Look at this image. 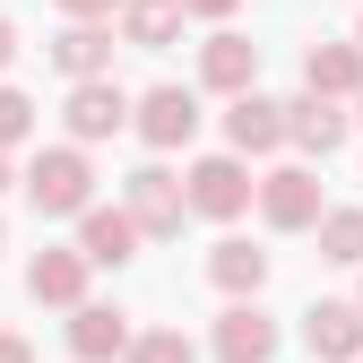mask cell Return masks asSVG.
Listing matches in <instances>:
<instances>
[{
    "label": "cell",
    "instance_id": "277c9868",
    "mask_svg": "<svg viewBox=\"0 0 363 363\" xmlns=\"http://www.w3.org/2000/svg\"><path fill=\"white\" fill-rule=\"evenodd\" d=\"M199 86H147V96H130V130H139V139H147V156H173V147H191L199 139Z\"/></svg>",
    "mask_w": 363,
    "mask_h": 363
},
{
    "label": "cell",
    "instance_id": "7402d4cb",
    "mask_svg": "<svg viewBox=\"0 0 363 363\" xmlns=\"http://www.w3.org/2000/svg\"><path fill=\"white\" fill-rule=\"evenodd\" d=\"M242 0H182V18H208V26H234Z\"/></svg>",
    "mask_w": 363,
    "mask_h": 363
},
{
    "label": "cell",
    "instance_id": "6da1fadb",
    "mask_svg": "<svg viewBox=\"0 0 363 363\" xmlns=\"http://www.w3.org/2000/svg\"><path fill=\"white\" fill-rule=\"evenodd\" d=\"M251 208H259V225L268 234H311V216H320L329 199H320V164H268L259 182H251Z\"/></svg>",
    "mask_w": 363,
    "mask_h": 363
},
{
    "label": "cell",
    "instance_id": "8fae6325",
    "mask_svg": "<svg viewBox=\"0 0 363 363\" xmlns=\"http://www.w3.org/2000/svg\"><path fill=\"white\" fill-rule=\"evenodd\" d=\"M86 277H96V268H86V251H78V242H43V251L26 259V294H35L43 311L86 303Z\"/></svg>",
    "mask_w": 363,
    "mask_h": 363
},
{
    "label": "cell",
    "instance_id": "8992f818",
    "mask_svg": "<svg viewBox=\"0 0 363 363\" xmlns=\"http://www.w3.org/2000/svg\"><path fill=\"white\" fill-rule=\"evenodd\" d=\"M121 208H130V225H139L147 242H164V234H182V216H191V208H182V173H173L164 156H147L139 173L121 182Z\"/></svg>",
    "mask_w": 363,
    "mask_h": 363
},
{
    "label": "cell",
    "instance_id": "e0dca14e",
    "mask_svg": "<svg viewBox=\"0 0 363 363\" xmlns=\"http://www.w3.org/2000/svg\"><path fill=\"white\" fill-rule=\"evenodd\" d=\"M208 286H216V294H259V286H268V251L242 242V234H216V242H208Z\"/></svg>",
    "mask_w": 363,
    "mask_h": 363
},
{
    "label": "cell",
    "instance_id": "484cf974",
    "mask_svg": "<svg viewBox=\"0 0 363 363\" xmlns=\"http://www.w3.org/2000/svg\"><path fill=\"white\" fill-rule=\"evenodd\" d=\"M9 182H18V164H9V147H0V191H9Z\"/></svg>",
    "mask_w": 363,
    "mask_h": 363
},
{
    "label": "cell",
    "instance_id": "5b68a950",
    "mask_svg": "<svg viewBox=\"0 0 363 363\" xmlns=\"http://www.w3.org/2000/svg\"><path fill=\"white\" fill-rule=\"evenodd\" d=\"M61 130L78 147H104V139H121L130 130V86L104 69V78H69V104H61Z\"/></svg>",
    "mask_w": 363,
    "mask_h": 363
},
{
    "label": "cell",
    "instance_id": "7a4b0ae2",
    "mask_svg": "<svg viewBox=\"0 0 363 363\" xmlns=\"http://www.w3.org/2000/svg\"><path fill=\"white\" fill-rule=\"evenodd\" d=\"M251 156H234V147H225V156H199L191 173H182V208H191V216H208V225H234V216H251Z\"/></svg>",
    "mask_w": 363,
    "mask_h": 363
},
{
    "label": "cell",
    "instance_id": "ac0fdd59",
    "mask_svg": "<svg viewBox=\"0 0 363 363\" xmlns=\"http://www.w3.org/2000/svg\"><path fill=\"white\" fill-rule=\"evenodd\" d=\"M121 43L130 52H173L182 43V0H121Z\"/></svg>",
    "mask_w": 363,
    "mask_h": 363
},
{
    "label": "cell",
    "instance_id": "7c38bea8",
    "mask_svg": "<svg viewBox=\"0 0 363 363\" xmlns=\"http://www.w3.org/2000/svg\"><path fill=\"white\" fill-rule=\"evenodd\" d=\"M242 86H259V43L234 35V26H216L199 43V96H242Z\"/></svg>",
    "mask_w": 363,
    "mask_h": 363
},
{
    "label": "cell",
    "instance_id": "3957f363",
    "mask_svg": "<svg viewBox=\"0 0 363 363\" xmlns=\"http://www.w3.org/2000/svg\"><path fill=\"white\" fill-rule=\"evenodd\" d=\"M26 199H35V216H78L86 199H96V164H86V147L78 139H61V147H43L26 173Z\"/></svg>",
    "mask_w": 363,
    "mask_h": 363
},
{
    "label": "cell",
    "instance_id": "d6986e66",
    "mask_svg": "<svg viewBox=\"0 0 363 363\" xmlns=\"http://www.w3.org/2000/svg\"><path fill=\"white\" fill-rule=\"evenodd\" d=\"M311 234H320V259L329 268H363V208H320Z\"/></svg>",
    "mask_w": 363,
    "mask_h": 363
},
{
    "label": "cell",
    "instance_id": "5bb4252c",
    "mask_svg": "<svg viewBox=\"0 0 363 363\" xmlns=\"http://www.w3.org/2000/svg\"><path fill=\"white\" fill-rule=\"evenodd\" d=\"M43 61L61 78H104L113 69V18H69L52 43H43Z\"/></svg>",
    "mask_w": 363,
    "mask_h": 363
},
{
    "label": "cell",
    "instance_id": "ba28073f",
    "mask_svg": "<svg viewBox=\"0 0 363 363\" xmlns=\"http://www.w3.org/2000/svg\"><path fill=\"white\" fill-rule=\"evenodd\" d=\"M346 130H354V121H346L337 96H311V86H303V96L286 104V147H294L303 164H329V156L346 147Z\"/></svg>",
    "mask_w": 363,
    "mask_h": 363
},
{
    "label": "cell",
    "instance_id": "f546056e",
    "mask_svg": "<svg viewBox=\"0 0 363 363\" xmlns=\"http://www.w3.org/2000/svg\"><path fill=\"white\" fill-rule=\"evenodd\" d=\"M354 43H363V26H354Z\"/></svg>",
    "mask_w": 363,
    "mask_h": 363
},
{
    "label": "cell",
    "instance_id": "4316f807",
    "mask_svg": "<svg viewBox=\"0 0 363 363\" xmlns=\"http://www.w3.org/2000/svg\"><path fill=\"white\" fill-rule=\"evenodd\" d=\"M346 104H354V113H346V121H363V86H354V96H346Z\"/></svg>",
    "mask_w": 363,
    "mask_h": 363
},
{
    "label": "cell",
    "instance_id": "cb8c5ba5",
    "mask_svg": "<svg viewBox=\"0 0 363 363\" xmlns=\"http://www.w3.org/2000/svg\"><path fill=\"white\" fill-rule=\"evenodd\" d=\"M52 9H61V18H113L121 0H52Z\"/></svg>",
    "mask_w": 363,
    "mask_h": 363
},
{
    "label": "cell",
    "instance_id": "ffe728a7",
    "mask_svg": "<svg viewBox=\"0 0 363 363\" xmlns=\"http://www.w3.org/2000/svg\"><path fill=\"white\" fill-rule=\"evenodd\" d=\"M121 363H199V346L182 337V329H130Z\"/></svg>",
    "mask_w": 363,
    "mask_h": 363
},
{
    "label": "cell",
    "instance_id": "30bf717a",
    "mask_svg": "<svg viewBox=\"0 0 363 363\" xmlns=\"http://www.w3.org/2000/svg\"><path fill=\"white\" fill-rule=\"evenodd\" d=\"M69 225H78V251H86V268H130V259H139V242H147L139 225H130V208H104V199H86Z\"/></svg>",
    "mask_w": 363,
    "mask_h": 363
},
{
    "label": "cell",
    "instance_id": "44dd1931",
    "mask_svg": "<svg viewBox=\"0 0 363 363\" xmlns=\"http://www.w3.org/2000/svg\"><path fill=\"white\" fill-rule=\"evenodd\" d=\"M35 121H43V104L26 96V86L0 78V147H26V139H35Z\"/></svg>",
    "mask_w": 363,
    "mask_h": 363
},
{
    "label": "cell",
    "instance_id": "4fadbf2b",
    "mask_svg": "<svg viewBox=\"0 0 363 363\" xmlns=\"http://www.w3.org/2000/svg\"><path fill=\"white\" fill-rule=\"evenodd\" d=\"M121 346H130V311L121 303H69V363H121Z\"/></svg>",
    "mask_w": 363,
    "mask_h": 363
},
{
    "label": "cell",
    "instance_id": "83f0119b",
    "mask_svg": "<svg viewBox=\"0 0 363 363\" xmlns=\"http://www.w3.org/2000/svg\"><path fill=\"white\" fill-rule=\"evenodd\" d=\"M354 277H363V268H354ZM354 311H363V286H354Z\"/></svg>",
    "mask_w": 363,
    "mask_h": 363
},
{
    "label": "cell",
    "instance_id": "9a60e30c",
    "mask_svg": "<svg viewBox=\"0 0 363 363\" xmlns=\"http://www.w3.org/2000/svg\"><path fill=\"white\" fill-rule=\"evenodd\" d=\"M303 346H311V363H354L363 354V311L354 303H311L303 311Z\"/></svg>",
    "mask_w": 363,
    "mask_h": 363
},
{
    "label": "cell",
    "instance_id": "9c48e42d",
    "mask_svg": "<svg viewBox=\"0 0 363 363\" xmlns=\"http://www.w3.org/2000/svg\"><path fill=\"white\" fill-rule=\"evenodd\" d=\"M225 147L234 156H277L286 147V104L242 86V96H225Z\"/></svg>",
    "mask_w": 363,
    "mask_h": 363
},
{
    "label": "cell",
    "instance_id": "d4e9b609",
    "mask_svg": "<svg viewBox=\"0 0 363 363\" xmlns=\"http://www.w3.org/2000/svg\"><path fill=\"white\" fill-rule=\"evenodd\" d=\"M0 363H35V346H26L18 329H0Z\"/></svg>",
    "mask_w": 363,
    "mask_h": 363
},
{
    "label": "cell",
    "instance_id": "603a6c76",
    "mask_svg": "<svg viewBox=\"0 0 363 363\" xmlns=\"http://www.w3.org/2000/svg\"><path fill=\"white\" fill-rule=\"evenodd\" d=\"M18 52H26V43H18V18H0V78L18 69Z\"/></svg>",
    "mask_w": 363,
    "mask_h": 363
},
{
    "label": "cell",
    "instance_id": "f1b7e54d",
    "mask_svg": "<svg viewBox=\"0 0 363 363\" xmlns=\"http://www.w3.org/2000/svg\"><path fill=\"white\" fill-rule=\"evenodd\" d=\"M0 251H9V225H0Z\"/></svg>",
    "mask_w": 363,
    "mask_h": 363
},
{
    "label": "cell",
    "instance_id": "4dcf8cb0",
    "mask_svg": "<svg viewBox=\"0 0 363 363\" xmlns=\"http://www.w3.org/2000/svg\"><path fill=\"white\" fill-rule=\"evenodd\" d=\"M354 363H363V354H354Z\"/></svg>",
    "mask_w": 363,
    "mask_h": 363
},
{
    "label": "cell",
    "instance_id": "2e32d148",
    "mask_svg": "<svg viewBox=\"0 0 363 363\" xmlns=\"http://www.w3.org/2000/svg\"><path fill=\"white\" fill-rule=\"evenodd\" d=\"M303 86L346 104L354 86H363V43H329V35H311V52H303Z\"/></svg>",
    "mask_w": 363,
    "mask_h": 363
},
{
    "label": "cell",
    "instance_id": "52a82bcc",
    "mask_svg": "<svg viewBox=\"0 0 363 363\" xmlns=\"http://www.w3.org/2000/svg\"><path fill=\"white\" fill-rule=\"evenodd\" d=\"M208 346H216V363H277L286 329H277V320L259 311V294H225V311H216Z\"/></svg>",
    "mask_w": 363,
    "mask_h": 363
}]
</instances>
